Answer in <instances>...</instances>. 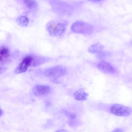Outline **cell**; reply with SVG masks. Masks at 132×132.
<instances>
[{
    "label": "cell",
    "instance_id": "cell-4",
    "mask_svg": "<svg viewBox=\"0 0 132 132\" xmlns=\"http://www.w3.org/2000/svg\"><path fill=\"white\" fill-rule=\"evenodd\" d=\"M110 111L115 115L124 117L129 116L132 111L131 108L119 104L113 105L110 108Z\"/></svg>",
    "mask_w": 132,
    "mask_h": 132
},
{
    "label": "cell",
    "instance_id": "cell-3",
    "mask_svg": "<svg viewBox=\"0 0 132 132\" xmlns=\"http://www.w3.org/2000/svg\"><path fill=\"white\" fill-rule=\"evenodd\" d=\"M71 28L75 33L85 35L91 34L93 30V28L91 25L81 21L74 22L72 24Z\"/></svg>",
    "mask_w": 132,
    "mask_h": 132
},
{
    "label": "cell",
    "instance_id": "cell-10",
    "mask_svg": "<svg viewBox=\"0 0 132 132\" xmlns=\"http://www.w3.org/2000/svg\"><path fill=\"white\" fill-rule=\"evenodd\" d=\"M47 59L42 56H33L31 65L33 67L38 66L45 62Z\"/></svg>",
    "mask_w": 132,
    "mask_h": 132
},
{
    "label": "cell",
    "instance_id": "cell-2",
    "mask_svg": "<svg viewBox=\"0 0 132 132\" xmlns=\"http://www.w3.org/2000/svg\"><path fill=\"white\" fill-rule=\"evenodd\" d=\"M66 69L62 65H58L49 68L44 72L45 75L52 81H56L59 78L64 75Z\"/></svg>",
    "mask_w": 132,
    "mask_h": 132
},
{
    "label": "cell",
    "instance_id": "cell-5",
    "mask_svg": "<svg viewBox=\"0 0 132 132\" xmlns=\"http://www.w3.org/2000/svg\"><path fill=\"white\" fill-rule=\"evenodd\" d=\"M33 56L31 55L26 56L17 66L15 70L16 74H20L25 72L28 68L31 65Z\"/></svg>",
    "mask_w": 132,
    "mask_h": 132
},
{
    "label": "cell",
    "instance_id": "cell-1",
    "mask_svg": "<svg viewBox=\"0 0 132 132\" xmlns=\"http://www.w3.org/2000/svg\"><path fill=\"white\" fill-rule=\"evenodd\" d=\"M64 22L55 20L49 21L46 25V29L49 34L53 36H59L63 34L65 29Z\"/></svg>",
    "mask_w": 132,
    "mask_h": 132
},
{
    "label": "cell",
    "instance_id": "cell-20",
    "mask_svg": "<svg viewBox=\"0 0 132 132\" xmlns=\"http://www.w3.org/2000/svg\"><path fill=\"white\" fill-rule=\"evenodd\" d=\"M1 68H0V71H1Z\"/></svg>",
    "mask_w": 132,
    "mask_h": 132
},
{
    "label": "cell",
    "instance_id": "cell-12",
    "mask_svg": "<svg viewBox=\"0 0 132 132\" xmlns=\"http://www.w3.org/2000/svg\"><path fill=\"white\" fill-rule=\"evenodd\" d=\"M28 18L25 16H22L18 18L16 22L18 24L19 26L22 27L26 26L29 22Z\"/></svg>",
    "mask_w": 132,
    "mask_h": 132
},
{
    "label": "cell",
    "instance_id": "cell-17",
    "mask_svg": "<svg viewBox=\"0 0 132 132\" xmlns=\"http://www.w3.org/2000/svg\"><path fill=\"white\" fill-rule=\"evenodd\" d=\"M89 1L93 2H99L103 0H88Z\"/></svg>",
    "mask_w": 132,
    "mask_h": 132
},
{
    "label": "cell",
    "instance_id": "cell-9",
    "mask_svg": "<svg viewBox=\"0 0 132 132\" xmlns=\"http://www.w3.org/2000/svg\"><path fill=\"white\" fill-rule=\"evenodd\" d=\"M10 51L7 47L2 46L0 47V63H2L10 56Z\"/></svg>",
    "mask_w": 132,
    "mask_h": 132
},
{
    "label": "cell",
    "instance_id": "cell-11",
    "mask_svg": "<svg viewBox=\"0 0 132 132\" xmlns=\"http://www.w3.org/2000/svg\"><path fill=\"white\" fill-rule=\"evenodd\" d=\"M104 47V45L97 43L91 46L88 49V52L93 53H98L102 51Z\"/></svg>",
    "mask_w": 132,
    "mask_h": 132
},
{
    "label": "cell",
    "instance_id": "cell-15",
    "mask_svg": "<svg viewBox=\"0 0 132 132\" xmlns=\"http://www.w3.org/2000/svg\"><path fill=\"white\" fill-rule=\"evenodd\" d=\"M65 115L71 119H74L76 117V116L74 114H71L67 111H65Z\"/></svg>",
    "mask_w": 132,
    "mask_h": 132
},
{
    "label": "cell",
    "instance_id": "cell-18",
    "mask_svg": "<svg viewBox=\"0 0 132 132\" xmlns=\"http://www.w3.org/2000/svg\"><path fill=\"white\" fill-rule=\"evenodd\" d=\"M122 130L119 129H116L114 130V131H122Z\"/></svg>",
    "mask_w": 132,
    "mask_h": 132
},
{
    "label": "cell",
    "instance_id": "cell-13",
    "mask_svg": "<svg viewBox=\"0 0 132 132\" xmlns=\"http://www.w3.org/2000/svg\"><path fill=\"white\" fill-rule=\"evenodd\" d=\"M23 3L29 9H32L37 6V2L35 0H23Z\"/></svg>",
    "mask_w": 132,
    "mask_h": 132
},
{
    "label": "cell",
    "instance_id": "cell-14",
    "mask_svg": "<svg viewBox=\"0 0 132 132\" xmlns=\"http://www.w3.org/2000/svg\"><path fill=\"white\" fill-rule=\"evenodd\" d=\"M111 55L110 53L106 51H102L98 53L97 55V58L100 59H103L109 57Z\"/></svg>",
    "mask_w": 132,
    "mask_h": 132
},
{
    "label": "cell",
    "instance_id": "cell-7",
    "mask_svg": "<svg viewBox=\"0 0 132 132\" xmlns=\"http://www.w3.org/2000/svg\"><path fill=\"white\" fill-rule=\"evenodd\" d=\"M97 67L101 71L107 74H112L115 71L113 67L109 63L104 61H102L99 63Z\"/></svg>",
    "mask_w": 132,
    "mask_h": 132
},
{
    "label": "cell",
    "instance_id": "cell-19",
    "mask_svg": "<svg viewBox=\"0 0 132 132\" xmlns=\"http://www.w3.org/2000/svg\"><path fill=\"white\" fill-rule=\"evenodd\" d=\"M3 113V110L0 108V117L2 115Z\"/></svg>",
    "mask_w": 132,
    "mask_h": 132
},
{
    "label": "cell",
    "instance_id": "cell-6",
    "mask_svg": "<svg viewBox=\"0 0 132 132\" xmlns=\"http://www.w3.org/2000/svg\"><path fill=\"white\" fill-rule=\"evenodd\" d=\"M50 91V88L47 85H37L33 87L32 91L34 94L37 96L46 95Z\"/></svg>",
    "mask_w": 132,
    "mask_h": 132
},
{
    "label": "cell",
    "instance_id": "cell-16",
    "mask_svg": "<svg viewBox=\"0 0 132 132\" xmlns=\"http://www.w3.org/2000/svg\"><path fill=\"white\" fill-rule=\"evenodd\" d=\"M67 131H66L64 129H60L58 130H57L55 132H65Z\"/></svg>",
    "mask_w": 132,
    "mask_h": 132
},
{
    "label": "cell",
    "instance_id": "cell-8",
    "mask_svg": "<svg viewBox=\"0 0 132 132\" xmlns=\"http://www.w3.org/2000/svg\"><path fill=\"white\" fill-rule=\"evenodd\" d=\"M75 98L79 101H84L86 100L88 94L86 93L83 88L79 89L74 94Z\"/></svg>",
    "mask_w": 132,
    "mask_h": 132
}]
</instances>
